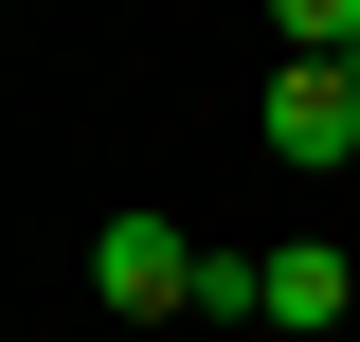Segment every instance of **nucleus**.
Instances as JSON below:
<instances>
[{"instance_id":"obj_1","label":"nucleus","mask_w":360,"mask_h":342,"mask_svg":"<svg viewBox=\"0 0 360 342\" xmlns=\"http://www.w3.org/2000/svg\"><path fill=\"white\" fill-rule=\"evenodd\" d=\"M198 234H180V216H108V234H90V289L127 306V324H180V306H198Z\"/></svg>"},{"instance_id":"obj_2","label":"nucleus","mask_w":360,"mask_h":342,"mask_svg":"<svg viewBox=\"0 0 360 342\" xmlns=\"http://www.w3.org/2000/svg\"><path fill=\"white\" fill-rule=\"evenodd\" d=\"M252 127H270V163L342 180V163H360V90H342V72H270V108H252Z\"/></svg>"},{"instance_id":"obj_3","label":"nucleus","mask_w":360,"mask_h":342,"mask_svg":"<svg viewBox=\"0 0 360 342\" xmlns=\"http://www.w3.org/2000/svg\"><path fill=\"white\" fill-rule=\"evenodd\" d=\"M342 306H360V270H342V253H270V324H307V342H324Z\"/></svg>"},{"instance_id":"obj_4","label":"nucleus","mask_w":360,"mask_h":342,"mask_svg":"<svg viewBox=\"0 0 360 342\" xmlns=\"http://www.w3.org/2000/svg\"><path fill=\"white\" fill-rule=\"evenodd\" d=\"M270 37H288V72H342V90H360V0H288Z\"/></svg>"}]
</instances>
